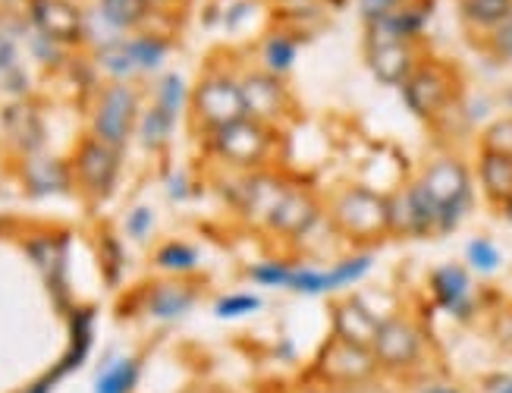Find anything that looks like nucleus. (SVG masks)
<instances>
[{"mask_svg":"<svg viewBox=\"0 0 512 393\" xmlns=\"http://www.w3.org/2000/svg\"><path fill=\"white\" fill-rule=\"evenodd\" d=\"M465 268L478 277H491L503 268V252L497 249L494 239L475 236L469 239V246H465Z\"/></svg>","mask_w":512,"mask_h":393,"instance_id":"nucleus-26","label":"nucleus"},{"mask_svg":"<svg viewBox=\"0 0 512 393\" xmlns=\"http://www.w3.org/2000/svg\"><path fill=\"white\" fill-rule=\"evenodd\" d=\"M29 393H48V381H44V384H38V387H32Z\"/></svg>","mask_w":512,"mask_h":393,"instance_id":"nucleus-42","label":"nucleus"},{"mask_svg":"<svg viewBox=\"0 0 512 393\" xmlns=\"http://www.w3.org/2000/svg\"><path fill=\"white\" fill-rule=\"evenodd\" d=\"M412 393H469L462 384H456V381H421Z\"/></svg>","mask_w":512,"mask_h":393,"instance_id":"nucleus-39","label":"nucleus"},{"mask_svg":"<svg viewBox=\"0 0 512 393\" xmlns=\"http://www.w3.org/2000/svg\"><path fill=\"white\" fill-rule=\"evenodd\" d=\"M478 148L484 151H500V155H512V114L497 117L484 126V133L478 139Z\"/></svg>","mask_w":512,"mask_h":393,"instance_id":"nucleus-33","label":"nucleus"},{"mask_svg":"<svg viewBox=\"0 0 512 393\" xmlns=\"http://www.w3.org/2000/svg\"><path fill=\"white\" fill-rule=\"evenodd\" d=\"M428 290L437 309L453 315L456 321H469L478 309V290H475V274L459 265V261H447L437 265L428 277Z\"/></svg>","mask_w":512,"mask_h":393,"instance_id":"nucleus-11","label":"nucleus"},{"mask_svg":"<svg viewBox=\"0 0 512 393\" xmlns=\"http://www.w3.org/2000/svg\"><path fill=\"white\" fill-rule=\"evenodd\" d=\"M192 111H195L198 126H202L208 136L242 120L246 111H242L239 79H233L230 73H208L192 92Z\"/></svg>","mask_w":512,"mask_h":393,"instance_id":"nucleus-7","label":"nucleus"},{"mask_svg":"<svg viewBox=\"0 0 512 393\" xmlns=\"http://www.w3.org/2000/svg\"><path fill=\"white\" fill-rule=\"evenodd\" d=\"M73 170L79 183L98 195V199H104V195L110 192V186H114L117 180V170H120V155L117 148L104 145L101 139H88L79 145L76 158H73Z\"/></svg>","mask_w":512,"mask_h":393,"instance_id":"nucleus-15","label":"nucleus"},{"mask_svg":"<svg viewBox=\"0 0 512 393\" xmlns=\"http://www.w3.org/2000/svg\"><path fill=\"white\" fill-rule=\"evenodd\" d=\"M484 393H512V375L500 371V375L484 378Z\"/></svg>","mask_w":512,"mask_h":393,"instance_id":"nucleus-41","label":"nucleus"},{"mask_svg":"<svg viewBox=\"0 0 512 393\" xmlns=\"http://www.w3.org/2000/svg\"><path fill=\"white\" fill-rule=\"evenodd\" d=\"M286 180L280 177V173L274 170H261L255 173V177H249L246 183H242V192H239V208L249 214V221L267 227V217H271V211L277 208L280 195L286 192Z\"/></svg>","mask_w":512,"mask_h":393,"instance_id":"nucleus-19","label":"nucleus"},{"mask_svg":"<svg viewBox=\"0 0 512 393\" xmlns=\"http://www.w3.org/2000/svg\"><path fill=\"white\" fill-rule=\"evenodd\" d=\"M0 73H16V48L4 35H0Z\"/></svg>","mask_w":512,"mask_h":393,"instance_id":"nucleus-40","label":"nucleus"},{"mask_svg":"<svg viewBox=\"0 0 512 393\" xmlns=\"http://www.w3.org/2000/svg\"><path fill=\"white\" fill-rule=\"evenodd\" d=\"M29 13L35 29L54 45H76L82 38V16L70 0H32Z\"/></svg>","mask_w":512,"mask_h":393,"instance_id":"nucleus-17","label":"nucleus"},{"mask_svg":"<svg viewBox=\"0 0 512 393\" xmlns=\"http://www.w3.org/2000/svg\"><path fill=\"white\" fill-rule=\"evenodd\" d=\"M136 381H139V362L123 356L101 368V375L95 378V393H132Z\"/></svg>","mask_w":512,"mask_h":393,"instance_id":"nucleus-25","label":"nucleus"},{"mask_svg":"<svg viewBox=\"0 0 512 393\" xmlns=\"http://www.w3.org/2000/svg\"><path fill=\"white\" fill-rule=\"evenodd\" d=\"M459 13L465 26L475 32H491L512 16V0H459Z\"/></svg>","mask_w":512,"mask_h":393,"instance_id":"nucleus-23","label":"nucleus"},{"mask_svg":"<svg viewBox=\"0 0 512 393\" xmlns=\"http://www.w3.org/2000/svg\"><path fill=\"white\" fill-rule=\"evenodd\" d=\"M406 4H412V0H359V10L365 16V23H371V19H381V16L403 10Z\"/></svg>","mask_w":512,"mask_h":393,"instance_id":"nucleus-37","label":"nucleus"},{"mask_svg":"<svg viewBox=\"0 0 512 393\" xmlns=\"http://www.w3.org/2000/svg\"><path fill=\"white\" fill-rule=\"evenodd\" d=\"M261 299L255 293H227L214 302V315L224 321H236V318H249L261 309Z\"/></svg>","mask_w":512,"mask_h":393,"instance_id":"nucleus-32","label":"nucleus"},{"mask_svg":"<svg viewBox=\"0 0 512 393\" xmlns=\"http://www.w3.org/2000/svg\"><path fill=\"white\" fill-rule=\"evenodd\" d=\"M151 224H154L151 211H148V208H136V211L129 214L126 230H129V236H132V239H145V236L151 233Z\"/></svg>","mask_w":512,"mask_h":393,"instance_id":"nucleus-38","label":"nucleus"},{"mask_svg":"<svg viewBox=\"0 0 512 393\" xmlns=\"http://www.w3.org/2000/svg\"><path fill=\"white\" fill-rule=\"evenodd\" d=\"M198 299V290L189 287L183 280H167V283H158V287L151 290L148 296V312L161 321H176L183 318Z\"/></svg>","mask_w":512,"mask_h":393,"instance_id":"nucleus-20","label":"nucleus"},{"mask_svg":"<svg viewBox=\"0 0 512 393\" xmlns=\"http://www.w3.org/2000/svg\"><path fill=\"white\" fill-rule=\"evenodd\" d=\"M371 353L381 365V375H409L428 356V334L409 315H387Z\"/></svg>","mask_w":512,"mask_h":393,"instance_id":"nucleus-4","label":"nucleus"},{"mask_svg":"<svg viewBox=\"0 0 512 393\" xmlns=\"http://www.w3.org/2000/svg\"><path fill=\"white\" fill-rule=\"evenodd\" d=\"M145 13V0H101V19L110 29H136Z\"/></svg>","mask_w":512,"mask_h":393,"instance_id":"nucleus-27","label":"nucleus"},{"mask_svg":"<svg viewBox=\"0 0 512 393\" xmlns=\"http://www.w3.org/2000/svg\"><path fill=\"white\" fill-rule=\"evenodd\" d=\"M208 142H211V151L220 161H227L239 170H258L274 155L277 129L242 117L224 129H217V133H211Z\"/></svg>","mask_w":512,"mask_h":393,"instance_id":"nucleus-5","label":"nucleus"},{"mask_svg":"<svg viewBox=\"0 0 512 393\" xmlns=\"http://www.w3.org/2000/svg\"><path fill=\"white\" fill-rule=\"evenodd\" d=\"M66 183H70V173H66L63 164L51 161V158H41L32 155L29 167H26V186L32 189V195H51L60 192Z\"/></svg>","mask_w":512,"mask_h":393,"instance_id":"nucleus-24","label":"nucleus"},{"mask_svg":"<svg viewBox=\"0 0 512 393\" xmlns=\"http://www.w3.org/2000/svg\"><path fill=\"white\" fill-rule=\"evenodd\" d=\"M154 261H158V268L170 274H189L198 268V252L186 243H164L158 255H154Z\"/></svg>","mask_w":512,"mask_h":393,"instance_id":"nucleus-30","label":"nucleus"},{"mask_svg":"<svg viewBox=\"0 0 512 393\" xmlns=\"http://www.w3.org/2000/svg\"><path fill=\"white\" fill-rule=\"evenodd\" d=\"M475 173H478V183H481L487 205L506 214L512 208V155L478 148Z\"/></svg>","mask_w":512,"mask_h":393,"instance_id":"nucleus-18","label":"nucleus"},{"mask_svg":"<svg viewBox=\"0 0 512 393\" xmlns=\"http://www.w3.org/2000/svg\"><path fill=\"white\" fill-rule=\"evenodd\" d=\"M365 63L371 76L390 85V89H403L415 67L421 63V54L415 48V41H396V45H381V48H365Z\"/></svg>","mask_w":512,"mask_h":393,"instance_id":"nucleus-16","label":"nucleus"},{"mask_svg":"<svg viewBox=\"0 0 512 393\" xmlns=\"http://www.w3.org/2000/svg\"><path fill=\"white\" fill-rule=\"evenodd\" d=\"M126 48H129L132 63H136V70H158L161 60L167 57V41L154 38V35L132 38V41H126Z\"/></svg>","mask_w":512,"mask_h":393,"instance_id":"nucleus-29","label":"nucleus"},{"mask_svg":"<svg viewBox=\"0 0 512 393\" xmlns=\"http://www.w3.org/2000/svg\"><path fill=\"white\" fill-rule=\"evenodd\" d=\"M503 217H506V221H509V224H512V208H509V211H506V214H503Z\"/></svg>","mask_w":512,"mask_h":393,"instance_id":"nucleus-44","label":"nucleus"},{"mask_svg":"<svg viewBox=\"0 0 512 393\" xmlns=\"http://www.w3.org/2000/svg\"><path fill=\"white\" fill-rule=\"evenodd\" d=\"M440 217V236L459 230L465 214L472 211L475 192H472V167L459 155H437L425 164V170L415 177Z\"/></svg>","mask_w":512,"mask_h":393,"instance_id":"nucleus-3","label":"nucleus"},{"mask_svg":"<svg viewBox=\"0 0 512 393\" xmlns=\"http://www.w3.org/2000/svg\"><path fill=\"white\" fill-rule=\"evenodd\" d=\"M4 129L10 142L26 151V155H38V145H41V123L35 117V111L29 104H10L4 111Z\"/></svg>","mask_w":512,"mask_h":393,"instance_id":"nucleus-21","label":"nucleus"},{"mask_svg":"<svg viewBox=\"0 0 512 393\" xmlns=\"http://www.w3.org/2000/svg\"><path fill=\"white\" fill-rule=\"evenodd\" d=\"M327 221L340 236L359 246H374L390 239L387 195L371 186H346L330 199Z\"/></svg>","mask_w":512,"mask_h":393,"instance_id":"nucleus-2","label":"nucleus"},{"mask_svg":"<svg viewBox=\"0 0 512 393\" xmlns=\"http://www.w3.org/2000/svg\"><path fill=\"white\" fill-rule=\"evenodd\" d=\"M390 208V236L393 239H431L440 236V217L428 192L421 189L418 180H409L399 186L393 195H387Z\"/></svg>","mask_w":512,"mask_h":393,"instance_id":"nucleus-8","label":"nucleus"},{"mask_svg":"<svg viewBox=\"0 0 512 393\" xmlns=\"http://www.w3.org/2000/svg\"><path fill=\"white\" fill-rule=\"evenodd\" d=\"M139 98L129 85H110L95 107V139H101L110 148H123L136 129Z\"/></svg>","mask_w":512,"mask_h":393,"instance_id":"nucleus-12","label":"nucleus"},{"mask_svg":"<svg viewBox=\"0 0 512 393\" xmlns=\"http://www.w3.org/2000/svg\"><path fill=\"white\" fill-rule=\"evenodd\" d=\"M293 261H280V258H267V261H258V265L249 268V277L258 283V287H267V290H286V280L293 274Z\"/></svg>","mask_w":512,"mask_h":393,"instance_id":"nucleus-31","label":"nucleus"},{"mask_svg":"<svg viewBox=\"0 0 512 393\" xmlns=\"http://www.w3.org/2000/svg\"><path fill=\"white\" fill-rule=\"evenodd\" d=\"M173 123H176V117H170L164 107H158L154 104L151 111L142 117V123H139V136H142V145L145 148H161V145H167V139H170V133H173Z\"/></svg>","mask_w":512,"mask_h":393,"instance_id":"nucleus-28","label":"nucleus"},{"mask_svg":"<svg viewBox=\"0 0 512 393\" xmlns=\"http://www.w3.org/2000/svg\"><path fill=\"white\" fill-rule=\"evenodd\" d=\"M242 92V111L249 120H258L264 126H280L293 107V95H289L286 82L267 70H252L239 79Z\"/></svg>","mask_w":512,"mask_h":393,"instance_id":"nucleus-10","label":"nucleus"},{"mask_svg":"<svg viewBox=\"0 0 512 393\" xmlns=\"http://www.w3.org/2000/svg\"><path fill=\"white\" fill-rule=\"evenodd\" d=\"M98 60H101V67H104L110 76H129L132 70H136V63H132V57H129L126 41H123V45H117V41H110V45H104V48L98 51Z\"/></svg>","mask_w":512,"mask_h":393,"instance_id":"nucleus-36","label":"nucleus"},{"mask_svg":"<svg viewBox=\"0 0 512 393\" xmlns=\"http://www.w3.org/2000/svg\"><path fill=\"white\" fill-rule=\"evenodd\" d=\"M145 4L151 7V4H173V0H145Z\"/></svg>","mask_w":512,"mask_h":393,"instance_id":"nucleus-43","label":"nucleus"},{"mask_svg":"<svg viewBox=\"0 0 512 393\" xmlns=\"http://www.w3.org/2000/svg\"><path fill=\"white\" fill-rule=\"evenodd\" d=\"M484 51L491 54L497 63H512V16L497 29L484 32Z\"/></svg>","mask_w":512,"mask_h":393,"instance_id":"nucleus-35","label":"nucleus"},{"mask_svg":"<svg viewBox=\"0 0 512 393\" xmlns=\"http://www.w3.org/2000/svg\"><path fill=\"white\" fill-rule=\"evenodd\" d=\"M403 101L421 123L437 126L447 120L462 101V76L453 63L437 57H421L415 73L403 85Z\"/></svg>","mask_w":512,"mask_h":393,"instance_id":"nucleus-1","label":"nucleus"},{"mask_svg":"<svg viewBox=\"0 0 512 393\" xmlns=\"http://www.w3.org/2000/svg\"><path fill=\"white\" fill-rule=\"evenodd\" d=\"M296 57H299V41H296V35H289V32H271V35L261 41V70L274 73L280 79L286 73H293Z\"/></svg>","mask_w":512,"mask_h":393,"instance_id":"nucleus-22","label":"nucleus"},{"mask_svg":"<svg viewBox=\"0 0 512 393\" xmlns=\"http://www.w3.org/2000/svg\"><path fill=\"white\" fill-rule=\"evenodd\" d=\"M186 98H189L186 82L176 73H167L158 85V107H164L170 117H180L183 107H186Z\"/></svg>","mask_w":512,"mask_h":393,"instance_id":"nucleus-34","label":"nucleus"},{"mask_svg":"<svg viewBox=\"0 0 512 393\" xmlns=\"http://www.w3.org/2000/svg\"><path fill=\"white\" fill-rule=\"evenodd\" d=\"M387 315L374 312L362 296H343L330 305V337L371 349Z\"/></svg>","mask_w":512,"mask_h":393,"instance_id":"nucleus-13","label":"nucleus"},{"mask_svg":"<svg viewBox=\"0 0 512 393\" xmlns=\"http://www.w3.org/2000/svg\"><path fill=\"white\" fill-rule=\"evenodd\" d=\"M318 217H321V205L315 199V192H308L302 186H286L277 208L267 217L264 230L280 239H302L318 224Z\"/></svg>","mask_w":512,"mask_h":393,"instance_id":"nucleus-14","label":"nucleus"},{"mask_svg":"<svg viewBox=\"0 0 512 393\" xmlns=\"http://www.w3.org/2000/svg\"><path fill=\"white\" fill-rule=\"evenodd\" d=\"M377 375H381V365H377L371 349L343 343L337 337H330L315 356V378L333 390H355L371 384Z\"/></svg>","mask_w":512,"mask_h":393,"instance_id":"nucleus-6","label":"nucleus"},{"mask_svg":"<svg viewBox=\"0 0 512 393\" xmlns=\"http://www.w3.org/2000/svg\"><path fill=\"white\" fill-rule=\"evenodd\" d=\"M374 265V258L368 252H355V255H346L340 258L337 265L330 268H305V265H296L293 274L286 280V290L296 293V296H330V293H340V290H349L355 287L362 277H368Z\"/></svg>","mask_w":512,"mask_h":393,"instance_id":"nucleus-9","label":"nucleus"}]
</instances>
